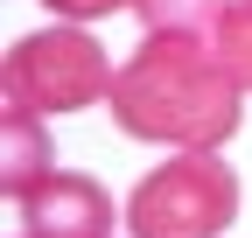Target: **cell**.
I'll return each instance as SVG.
<instances>
[{
    "mask_svg": "<svg viewBox=\"0 0 252 238\" xmlns=\"http://www.w3.org/2000/svg\"><path fill=\"white\" fill-rule=\"evenodd\" d=\"M42 7L56 21H98V14H119V7H133V0H42Z\"/></svg>",
    "mask_w": 252,
    "mask_h": 238,
    "instance_id": "obj_8",
    "label": "cell"
},
{
    "mask_svg": "<svg viewBox=\"0 0 252 238\" xmlns=\"http://www.w3.org/2000/svg\"><path fill=\"white\" fill-rule=\"evenodd\" d=\"M14 238H105L112 231V196L77 168H56L14 203Z\"/></svg>",
    "mask_w": 252,
    "mask_h": 238,
    "instance_id": "obj_4",
    "label": "cell"
},
{
    "mask_svg": "<svg viewBox=\"0 0 252 238\" xmlns=\"http://www.w3.org/2000/svg\"><path fill=\"white\" fill-rule=\"evenodd\" d=\"M112 56L84 35V21H56V28H35L7 49V98L28 105V112H84V105H105L112 98Z\"/></svg>",
    "mask_w": 252,
    "mask_h": 238,
    "instance_id": "obj_3",
    "label": "cell"
},
{
    "mask_svg": "<svg viewBox=\"0 0 252 238\" xmlns=\"http://www.w3.org/2000/svg\"><path fill=\"white\" fill-rule=\"evenodd\" d=\"M224 7L231 0H133V14L147 21V35H203V42H210V28H217Z\"/></svg>",
    "mask_w": 252,
    "mask_h": 238,
    "instance_id": "obj_6",
    "label": "cell"
},
{
    "mask_svg": "<svg viewBox=\"0 0 252 238\" xmlns=\"http://www.w3.org/2000/svg\"><path fill=\"white\" fill-rule=\"evenodd\" d=\"M245 84L203 35H147L112 77V126L154 147H224L238 133Z\"/></svg>",
    "mask_w": 252,
    "mask_h": 238,
    "instance_id": "obj_1",
    "label": "cell"
},
{
    "mask_svg": "<svg viewBox=\"0 0 252 238\" xmlns=\"http://www.w3.org/2000/svg\"><path fill=\"white\" fill-rule=\"evenodd\" d=\"M231 217H238V175L217 147H175L126 196L133 238H217Z\"/></svg>",
    "mask_w": 252,
    "mask_h": 238,
    "instance_id": "obj_2",
    "label": "cell"
},
{
    "mask_svg": "<svg viewBox=\"0 0 252 238\" xmlns=\"http://www.w3.org/2000/svg\"><path fill=\"white\" fill-rule=\"evenodd\" d=\"M49 175H56V147L42 133V112H28V105L7 98V112H0V189L21 203L35 182H49Z\"/></svg>",
    "mask_w": 252,
    "mask_h": 238,
    "instance_id": "obj_5",
    "label": "cell"
},
{
    "mask_svg": "<svg viewBox=\"0 0 252 238\" xmlns=\"http://www.w3.org/2000/svg\"><path fill=\"white\" fill-rule=\"evenodd\" d=\"M210 49H217V63H224V70L245 84V91H252V0H231L224 14H217Z\"/></svg>",
    "mask_w": 252,
    "mask_h": 238,
    "instance_id": "obj_7",
    "label": "cell"
}]
</instances>
